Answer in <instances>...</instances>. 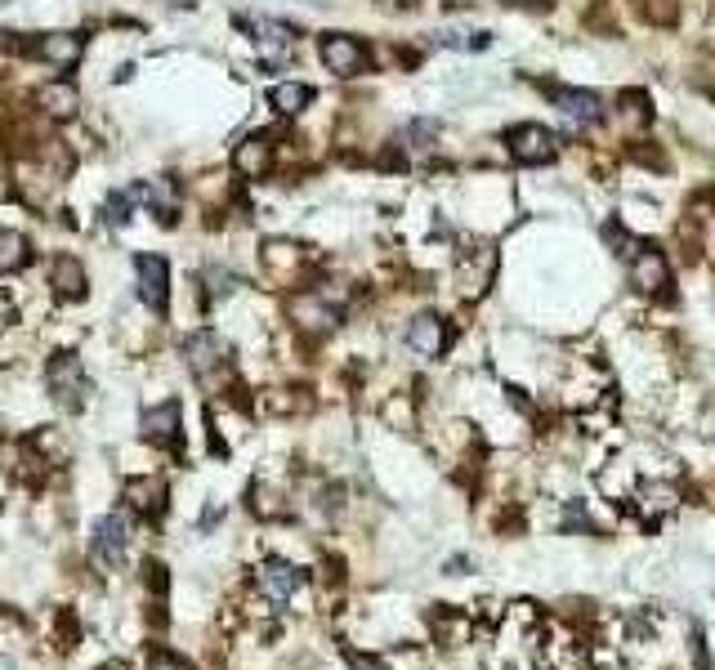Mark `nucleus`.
Here are the masks:
<instances>
[{
	"instance_id": "4468645a",
	"label": "nucleus",
	"mask_w": 715,
	"mask_h": 670,
	"mask_svg": "<svg viewBox=\"0 0 715 670\" xmlns=\"http://www.w3.org/2000/svg\"><path fill=\"white\" fill-rule=\"evenodd\" d=\"M143 438L157 447H170L179 438V402H161V407H148L143 411Z\"/></svg>"
},
{
	"instance_id": "4be33fe9",
	"label": "nucleus",
	"mask_w": 715,
	"mask_h": 670,
	"mask_svg": "<svg viewBox=\"0 0 715 670\" xmlns=\"http://www.w3.org/2000/svg\"><path fill=\"white\" fill-rule=\"evenodd\" d=\"M130 219V193H112L108 201H103V224L121 228Z\"/></svg>"
},
{
	"instance_id": "f257e3e1",
	"label": "nucleus",
	"mask_w": 715,
	"mask_h": 670,
	"mask_svg": "<svg viewBox=\"0 0 715 670\" xmlns=\"http://www.w3.org/2000/svg\"><path fill=\"white\" fill-rule=\"evenodd\" d=\"M45 389L54 394L59 407H81L85 394H90V380H85V367L76 353H54L50 367H45Z\"/></svg>"
},
{
	"instance_id": "a878e982",
	"label": "nucleus",
	"mask_w": 715,
	"mask_h": 670,
	"mask_svg": "<svg viewBox=\"0 0 715 670\" xmlns=\"http://www.w3.org/2000/svg\"><path fill=\"white\" fill-rule=\"evenodd\" d=\"M148 586L157 590V595L166 590V568H161V563H148Z\"/></svg>"
},
{
	"instance_id": "39448f33",
	"label": "nucleus",
	"mask_w": 715,
	"mask_h": 670,
	"mask_svg": "<svg viewBox=\"0 0 715 670\" xmlns=\"http://www.w3.org/2000/svg\"><path fill=\"white\" fill-rule=\"evenodd\" d=\"M505 148H510V157L523 161V166H541V161H555L559 139L546 126H532L528 121V126H514L505 134Z\"/></svg>"
},
{
	"instance_id": "b1692460",
	"label": "nucleus",
	"mask_w": 715,
	"mask_h": 670,
	"mask_svg": "<svg viewBox=\"0 0 715 670\" xmlns=\"http://www.w3.org/2000/svg\"><path fill=\"white\" fill-rule=\"evenodd\" d=\"M206 282H211V295H228L237 286V277L224 273V268H211V273H206Z\"/></svg>"
},
{
	"instance_id": "9d476101",
	"label": "nucleus",
	"mask_w": 715,
	"mask_h": 670,
	"mask_svg": "<svg viewBox=\"0 0 715 670\" xmlns=\"http://www.w3.org/2000/svg\"><path fill=\"white\" fill-rule=\"evenodd\" d=\"M27 50L36 54V59H45V63H54V67H72L76 59H81V50H85V41L76 32H45V36H36Z\"/></svg>"
},
{
	"instance_id": "c85d7f7f",
	"label": "nucleus",
	"mask_w": 715,
	"mask_h": 670,
	"mask_svg": "<svg viewBox=\"0 0 715 670\" xmlns=\"http://www.w3.org/2000/svg\"><path fill=\"white\" fill-rule=\"evenodd\" d=\"M528 5H546V0H528Z\"/></svg>"
},
{
	"instance_id": "cd10ccee",
	"label": "nucleus",
	"mask_w": 715,
	"mask_h": 670,
	"mask_svg": "<svg viewBox=\"0 0 715 670\" xmlns=\"http://www.w3.org/2000/svg\"><path fill=\"white\" fill-rule=\"evenodd\" d=\"M5 322H9V304L0 300V327H5Z\"/></svg>"
},
{
	"instance_id": "f8f14e48",
	"label": "nucleus",
	"mask_w": 715,
	"mask_h": 670,
	"mask_svg": "<svg viewBox=\"0 0 715 670\" xmlns=\"http://www.w3.org/2000/svg\"><path fill=\"white\" fill-rule=\"evenodd\" d=\"M255 45H260V59L264 63H286L291 59V45H295V32L286 23H273V18H260L255 23Z\"/></svg>"
},
{
	"instance_id": "9b49d317",
	"label": "nucleus",
	"mask_w": 715,
	"mask_h": 670,
	"mask_svg": "<svg viewBox=\"0 0 715 670\" xmlns=\"http://www.w3.org/2000/svg\"><path fill=\"white\" fill-rule=\"evenodd\" d=\"M255 586H260V595H264V599L286 603V599L295 595V586H300V572H295L291 563L269 559V563H260V572H255Z\"/></svg>"
},
{
	"instance_id": "7ed1b4c3",
	"label": "nucleus",
	"mask_w": 715,
	"mask_h": 670,
	"mask_svg": "<svg viewBox=\"0 0 715 670\" xmlns=\"http://www.w3.org/2000/svg\"><path fill=\"white\" fill-rule=\"evenodd\" d=\"M631 286L644 295H666V286H671V264H666V255L657 251V246H644L635 242L631 251Z\"/></svg>"
},
{
	"instance_id": "0eeeda50",
	"label": "nucleus",
	"mask_w": 715,
	"mask_h": 670,
	"mask_svg": "<svg viewBox=\"0 0 715 670\" xmlns=\"http://www.w3.org/2000/svg\"><path fill=\"white\" fill-rule=\"evenodd\" d=\"M184 358H188V367H193V376L211 380L215 371L228 362V349H224V340H219L215 331H197V335H188L184 340Z\"/></svg>"
},
{
	"instance_id": "1a4fd4ad",
	"label": "nucleus",
	"mask_w": 715,
	"mask_h": 670,
	"mask_svg": "<svg viewBox=\"0 0 715 670\" xmlns=\"http://www.w3.org/2000/svg\"><path fill=\"white\" fill-rule=\"evenodd\" d=\"M550 99H555V108L564 112L568 126H577V130L595 126V121L604 117L599 99H595V94H586V90H559V85H550Z\"/></svg>"
},
{
	"instance_id": "bb28decb",
	"label": "nucleus",
	"mask_w": 715,
	"mask_h": 670,
	"mask_svg": "<svg viewBox=\"0 0 715 670\" xmlns=\"http://www.w3.org/2000/svg\"><path fill=\"white\" fill-rule=\"evenodd\" d=\"M380 5H389V9H407V5H416V0H380Z\"/></svg>"
},
{
	"instance_id": "2eb2a0df",
	"label": "nucleus",
	"mask_w": 715,
	"mask_h": 670,
	"mask_svg": "<svg viewBox=\"0 0 715 670\" xmlns=\"http://www.w3.org/2000/svg\"><path fill=\"white\" fill-rule=\"evenodd\" d=\"M50 286L63 295V300H85V268L72 255H59L50 268Z\"/></svg>"
},
{
	"instance_id": "aec40b11",
	"label": "nucleus",
	"mask_w": 715,
	"mask_h": 670,
	"mask_svg": "<svg viewBox=\"0 0 715 670\" xmlns=\"http://www.w3.org/2000/svg\"><path fill=\"white\" fill-rule=\"evenodd\" d=\"M438 45H447V50H483L488 45V32H465V27H443V32L434 36Z\"/></svg>"
},
{
	"instance_id": "393cba45",
	"label": "nucleus",
	"mask_w": 715,
	"mask_h": 670,
	"mask_svg": "<svg viewBox=\"0 0 715 670\" xmlns=\"http://www.w3.org/2000/svg\"><path fill=\"white\" fill-rule=\"evenodd\" d=\"M148 670H193L188 662H179V657H170V653H157L152 657V666Z\"/></svg>"
},
{
	"instance_id": "dca6fc26",
	"label": "nucleus",
	"mask_w": 715,
	"mask_h": 670,
	"mask_svg": "<svg viewBox=\"0 0 715 670\" xmlns=\"http://www.w3.org/2000/svg\"><path fill=\"white\" fill-rule=\"evenodd\" d=\"M36 103H41L50 117H72L76 103H81V94H76L72 81H45L41 90H36Z\"/></svg>"
},
{
	"instance_id": "412c9836",
	"label": "nucleus",
	"mask_w": 715,
	"mask_h": 670,
	"mask_svg": "<svg viewBox=\"0 0 715 670\" xmlns=\"http://www.w3.org/2000/svg\"><path fill=\"white\" fill-rule=\"evenodd\" d=\"M161 501H166V487L161 483H130V505L143 514H161Z\"/></svg>"
},
{
	"instance_id": "f3484780",
	"label": "nucleus",
	"mask_w": 715,
	"mask_h": 670,
	"mask_svg": "<svg viewBox=\"0 0 715 670\" xmlns=\"http://www.w3.org/2000/svg\"><path fill=\"white\" fill-rule=\"evenodd\" d=\"M295 322L300 327H313V331H331L336 327V309L331 304H322V295H300V300L291 304Z\"/></svg>"
},
{
	"instance_id": "423d86ee",
	"label": "nucleus",
	"mask_w": 715,
	"mask_h": 670,
	"mask_svg": "<svg viewBox=\"0 0 715 670\" xmlns=\"http://www.w3.org/2000/svg\"><path fill=\"white\" fill-rule=\"evenodd\" d=\"M135 277H139V300L148 309L166 313L170 300V264L161 255H135Z\"/></svg>"
},
{
	"instance_id": "20e7f679",
	"label": "nucleus",
	"mask_w": 715,
	"mask_h": 670,
	"mask_svg": "<svg viewBox=\"0 0 715 670\" xmlns=\"http://www.w3.org/2000/svg\"><path fill=\"white\" fill-rule=\"evenodd\" d=\"M318 54H322V63H327V72L331 76H345V81L367 67V45H362L358 36H345V32H327V36H322Z\"/></svg>"
},
{
	"instance_id": "5701e85b",
	"label": "nucleus",
	"mask_w": 715,
	"mask_h": 670,
	"mask_svg": "<svg viewBox=\"0 0 715 670\" xmlns=\"http://www.w3.org/2000/svg\"><path fill=\"white\" fill-rule=\"evenodd\" d=\"M644 18H653V23H675V0H640Z\"/></svg>"
},
{
	"instance_id": "6e6552de",
	"label": "nucleus",
	"mask_w": 715,
	"mask_h": 670,
	"mask_svg": "<svg viewBox=\"0 0 715 670\" xmlns=\"http://www.w3.org/2000/svg\"><path fill=\"white\" fill-rule=\"evenodd\" d=\"M447 344H452V331H447V322L438 318V313H421V318L407 327V349L421 353V358H438Z\"/></svg>"
},
{
	"instance_id": "a211bd4d",
	"label": "nucleus",
	"mask_w": 715,
	"mask_h": 670,
	"mask_svg": "<svg viewBox=\"0 0 715 670\" xmlns=\"http://www.w3.org/2000/svg\"><path fill=\"white\" fill-rule=\"evenodd\" d=\"M309 99H313V90H309V85H300V81H282V85H273V90H269V103L282 112V117L304 112V108H309Z\"/></svg>"
},
{
	"instance_id": "f03ea898",
	"label": "nucleus",
	"mask_w": 715,
	"mask_h": 670,
	"mask_svg": "<svg viewBox=\"0 0 715 670\" xmlns=\"http://www.w3.org/2000/svg\"><path fill=\"white\" fill-rule=\"evenodd\" d=\"M126 545H130V523L121 519V514H108V519H99V528H94V541H90V559L94 568L112 572L126 563Z\"/></svg>"
},
{
	"instance_id": "ddd939ff",
	"label": "nucleus",
	"mask_w": 715,
	"mask_h": 670,
	"mask_svg": "<svg viewBox=\"0 0 715 670\" xmlns=\"http://www.w3.org/2000/svg\"><path fill=\"white\" fill-rule=\"evenodd\" d=\"M233 166H237V175H246V179H264L269 175V166H273V143L264 139V134L242 139L237 143V152H233Z\"/></svg>"
},
{
	"instance_id": "6ab92c4d",
	"label": "nucleus",
	"mask_w": 715,
	"mask_h": 670,
	"mask_svg": "<svg viewBox=\"0 0 715 670\" xmlns=\"http://www.w3.org/2000/svg\"><path fill=\"white\" fill-rule=\"evenodd\" d=\"M27 237L14 233V228H0V273H18L27 264Z\"/></svg>"
}]
</instances>
